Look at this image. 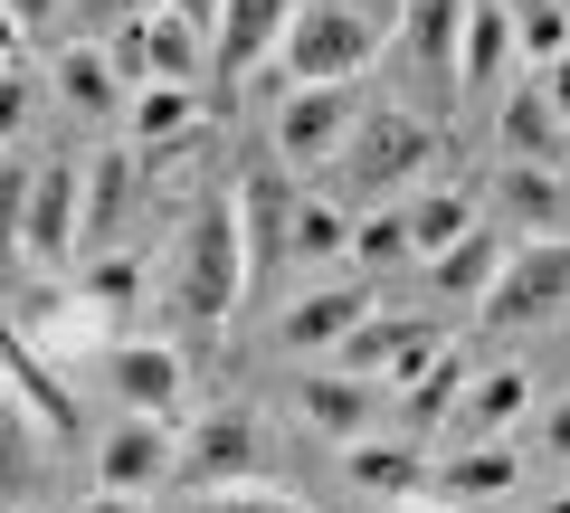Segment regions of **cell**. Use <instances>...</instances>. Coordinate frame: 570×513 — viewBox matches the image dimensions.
Segmentation results:
<instances>
[{
  "label": "cell",
  "mask_w": 570,
  "mask_h": 513,
  "mask_svg": "<svg viewBox=\"0 0 570 513\" xmlns=\"http://www.w3.org/2000/svg\"><path fill=\"white\" fill-rule=\"evenodd\" d=\"M257 267H247V228H238V200H200L181 228H171V257H163V295L190 333H219L228 314L247 305Z\"/></svg>",
  "instance_id": "cell-1"
},
{
  "label": "cell",
  "mask_w": 570,
  "mask_h": 513,
  "mask_svg": "<svg viewBox=\"0 0 570 513\" xmlns=\"http://www.w3.org/2000/svg\"><path fill=\"white\" fill-rule=\"evenodd\" d=\"M400 20L409 0H295L285 20V48H276V96L285 86H333V77H362L381 48H400Z\"/></svg>",
  "instance_id": "cell-2"
},
{
  "label": "cell",
  "mask_w": 570,
  "mask_h": 513,
  "mask_svg": "<svg viewBox=\"0 0 570 513\" xmlns=\"http://www.w3.org/2000/svg\"><path fill=\"white\" fill-rule=\"evenodd\" d=\"M333 171H343L352 209H390V200H409V190L448 181V134H438L428 115H409V105H371Z\"/></svg>",
  "instance_id": "cell-3"
},
{
  "label": "cell",
  "mask_w": 570,
  "mask_h": 513,
  "mask_svg": "<svg viewBox=\"0 0 570 513\" xmlns=\"http://www.w3.org/2000/svg\"><path fill=\"white\" fill-rule=\"evenodd\" d=\"M10 238H20V267H77L86 257V162H39L20 190V219H10Z\"/></svg>",
  "instance_id": "cell-4"
},
{
  "label": "cell",
  "mask_w": 570,
  "mask_h": 513,
  "mask_svg": "<svg viewBox=\"0 0 570 513\" xmlns=\"http://www.w3.org/2000/svg\"><path fill=\"white\" fill-rule=\"evenodd\" d=\"M238 485H276V447L247 410H209L200 428L181 437V494H238Z\"/></svg>",
  "instance_id": "cell-5"
},
{
  "label": "cell",
  "mask_w": 570,
  "mask_h": 513,
  "mask_svg": "<svg viewBox=\"0 0 570 513\" xmlns=\"http://www.w3.org/2000/svg\"><path fill=\"white\" fill-rule=\"evenodd\" d=\"M561 305H570V238H513V257L494 276V295L475 305V324L485 333H532Z\"/></svg>",
  "instance_id": "cell-6"
},
{
  "label": "cell",
  "mask_w": 570,
  "mask_h": 513,
  "mask_svg": "<svg viewBox=\"0 0 570 513\" xmlns=\"http://www.w3.org/2000/svg\"><path fill=\"white\" fill-rule=\"evenodd\" d=\"M362 86L333 77V86H285L276 96V152L285 162H343V144L362 134Z\"/></svg>",
  "instance_id": "cell-7"
},
{
  "label": "cell",
  "mask_w": 570,
  "mask_h": 513,
  "mask_svg": "<svg viewBox=\"0 0 570 513\" xmlns=\"http://www.w3.org/2000/svg\"><path fill=\"white\" fill-rule=\"evenodd\" d=\"M228 200H238V228H247V267H257V286H266V276H285V257H295V219H305L295 162H247Z\"/></svg>",
  "instance_id": "cell-8"
},
{
  "label": "cell",
  "mask_w": 570,
  "mask_h": 513,
  "mask_svg": "<svg viewBox=\"0 0 570 513\" xmlns=\"http://www.w3.org/2000/svg\"><path fill=\"white\" fill-rule=\"evenodd\" d=\"M10 333L39 343L48 362H77V352L105 343V305L86 286H10Z\"/></svg>",
  "instance_id": "cell-9"
},
{
  "label": "cell",
  "mask_w": 570,
  "mask_h": 513,
  "mask_svg": "<svg viewBox=\"0 0 570 513\" xmlns=\"http://www.w3.org/2000/svg\"><path fill=\"white\" fill-rule=\"evenodd\" d=\"M96 485H115V494L181 485V437H171V418H142V410H124L115 428L96 437Z\"/></svg>",
  "instance_id": "cell-10"
},
{
  "label": "cell",
  "mask_w": 570,
  "mask_h": 513,
  "mask_svg": "<svg viewBox=\"0 0 570 513\" xmlns=\"http://www.w3.org/2000/svg\"><path fill=\"white\" fill-rule=\"evenodd\" d=\"M371 314H381L371 305V276H333V286H305L295 305L276 314V343L285 352H343Z\"/></svg>",
  "instance_id": "cell-11"
},
{
  "label": "cell",
  "mask_w": 570,
  "mask_h": 513,
  "mask_svg": "<svg viewBox=\"0 0 570 513\" xmlns=\"http://www.w3.org/2000/svg\"><path fill=\"white\" fill-rule=\"evenodd\" d=\"M466 20H475V0H409V20H400V58L409 77H428L438 96H466Z\"/></svg>",
  "instance_id": "cell-12"
},
{
  "label": "cell",
  "mask_w": 570,
  "mask_h": 513,
  "mask_svg": "<svg viewBox=\"0 0 570 513\" xmlns=\"http://www.w3.org/2000/svg\"><path fill=\"white\" fill-rule=\"evenodd\" d=\"M381 399H390V381H362V371H314V381H295V410H305V428L314 437H333V447H362L371 428H381Z\"/></svg>",
  "instance_id": "cell-13"
},
{
  "label": "cell",
  "mask_w": 570,
  "mask_h": 513,
  "mask_svg": "<svg viewBox=\"0 0 570 513\" xmlns=\"http://www.w3.org/2000/svg\"><path fill=\"white\" fill-rule=\"evenodd\" d=\"M58 371H67V362H48L39 343H20V333H10V410L39 418L48 447H77V437H86V410H77V391H67Z\"/></svg>",
  "instance_id": "cell-14"
},
{
  "label": "cell",
  "mask_w": 570,
  "mask_h": 513,
  "mask_svg": "<svg viewBox=\"0 0 570 513\" xmlns=\"http://www.w3.org/2000/svg\"><path fill=\"white\" fill-rule=\"evenodd\" d=\"M438 343H448L438 324H409V314H371V324L352 333V343L333 352V362H343V371H362V381H390V391H400V381H409V371H419Z\"/></svg>",
  "instance_id": "cell-15"
},
{
  "label": "cell",
  "mask_w": 570,
  "mask_h": 513,
  "mask_svg": "<svg viewBox=\"0 0 570 513\" xmlns=\"http://www.w3.org/2000/svg\"><path fill=\"white\" fill-rule=\"evenodd\" d=\"M513 238H570V162H504L494 181Z\"/></svg>",
  "instance_id": "cell-16"
},
{
  "label": "cell",
  "mask_w": 570,
  "mask_h": 513,
  "mask_svg": "<svg viewBox=\"0 0 570 513\" xmlns=\"http://www.w3.org/2000/svg\"><path fill=\"white\" fill-rule=\"evenodd\" d=\"M494 144H504V162H570V115L542 96V77L494 105Z\"/></svg>",
  "instance_id": "cell-17"
},
{
  "label": "cell",
  "mask_w": 570,
  "mask_h": 513,
  "mask_svg": "<svg viewBox=\"0 0 570 513\" xmlns=\"http://www.w3.org/2000/svg\"><path fill=\"white\" fill-rule=\"evenodd\" d=\"M48 86H58V105H67V115H134V77H124V67H115V48H58V67H48Z\"/></svg>",
  "instance_id": "cell-18"
},
{
  "label": "cell",
  "mask_w": 570,
  "mask_h": 513,
  "mask_svg": "<svg viewBox=\"0 0 570 513\" xmlns=\"http://www.w3.org/2000/svg\"><path fill=\"white\" fill-rule=\"evenodd\" d=\"M181 381H190L181 343H115V399H124V410L171 418V410H181Z\"/></svg>",
  "instance_id": "cell-19"
},
{
  "label": "cell",
  "mask_w": 570,
  "mask_h": 513,
  "mask_svg": "<svg viewBox=\"0 0 570 513\" xmlns=\"http://www.w3.org/2000/svg\"><path fill=\"white\" fill-rule=\"evenodd\" d=\"M504 257H513V228H485V219H475L448 257H428V276H438V295H448V305H485L494 276H504Z\"/></svg>",
  "instance_id": "cell-20"
},
{
  "label": "cell",
  "mask_w": 570,
  "mask_h": 513,
  "mask_svg": "<svg viewBox=\"0 0 570 513\" xmlns=\"http://www.w3.org/2000/svg\"><path fill=\"white\" fill-rule=\"evenodd\" d=\"M285 20H295V0H228V10H219V77L276 67V48H285Z\"/></svg>",
  "instance_id": "cell-21"
},
{
  "label": "cell",
  "mask_w": 570,
  "mask_h": 513,
  "mask_svg": "<svg viewBox=\"0 0 570 513\" xmlns=\"http://www.w3.org/2000/svg\"><path fill=\"white\" fill-rule=\"evenodd\" d=\"M142 58H153V86H200L219 67V39H209L190 10H153L142 20Z\"/></svg>",
  "instance_id": "cell-22"
},
{
  "label": "cell",
  "mask_w": 570,
  "mask_h": 513,
  "mask_svg": "<svg viewBox=\"0 0 570 513\" xmlns=\"http://www.w3.org/2000/svg\"><path fill=\"white\" fill-rule=\"evenodd\" d=\"M134 190H142V162H134L124 144H115V152H86V257L124 238V219H134Z\"/></svg>",
  "instance_id": "cell-23"
},
{
  "label": "cell",
  "mask_w": 570,
  "mask_h": 513,
  "mask_svg": "<svg viewBox=\"0 0 570 513\" xmlns=\"http://www.w3.org/2000/svg\"><path fill=\"white\" fill-rule=\"evenodd\" d=\"M532 399H542V391H532V371L523 362H494V371H475V381H466L456 428H466V437H513L532 418Z\"/></svg>",
  "instance_id": "cell-24"
},
{
  "label": "cell",
  "mask_w": 570,
  "mask_h": 513,
  "mask_svg": "<svg viewBox=\"0 0 570 513\" xmlns=\"http://www.w3.org/2000/svg\"><path fill=\"white\" fill-rule=\"evenodd\" d=\"M513 485H523L513 437H466V456H438V494H456V504H494Z\"/></svg>",
  "instance_id": "cell-25"
},
{
  "label": "cell",
  "mask_w": 570,
  "mask_h": 513,
  "mask_svg": "<svg viewBox=\"0 0 570 513\" xmlns=\"http://www.w3.org/2000/svg\"><path fill=\"white\" fill-rule=\"evenodd\" d=\"M466 381H475V371H466V352H456V343H438V352H428V362L400 381V410H409V428H448V418L466 410Z\"/></svg>",
  "instance_id": "cell-26"
},
{
  "label": "cell",
  "mask_w": 570,
  "mask_h": 513,
  "mask_svg": "<svg viewBox=\"0 0 570 513\" xmlns=\"http://www.w3.org/2000/svg\"><path fill=\"white\" fill-rule=\"evenodd\" d=\"M352 485L381 494V504H400V494H428V485H438V466H428L409 437H362V447H352Z\"/></svg>",
  "instance_id": "cell-27"
},
{
  "label": "cell",
  "mask_w": 570,
  "mask_h": 513,
  "mask_svg": "<svg viewBox=\"0 0 570 513\" xmlns=\"http://www.w3.org/2000/svg\"><path fill=\"white\" fill-rule=\"evenodd\" d=\"M466 228H475V190H466V181H428V190H409V238H419V267H428V257H448Z\"/></svg>",
  "instance_id": "cell-28"
},
{
  "label": "cell",
  "mask_w": 570,
  "mask_h": 513,
  "mask_svg": "<svg viewBox=\"0 0 570 513\" xmlns=\"http://www.w3.org/2000/svg\"><path fill=\"white\" fill-rule=\"evenodd\" d=\"M513 58H523V39H513V10L504 0H475V20H466V96H485V86L513 77Z\"/></svg>",
  "instance_id": "cell-29"
},
{
  "label": "cell",
  "mask_w": 570,
  "mask_h": 513,
  "mask_svg": "<svg viewBox=\"0 0 570 513\" xmlns=\"http://www.w3.org/2000/svg\"><path fill=\"white\" fill-rule=\"evenodd\" d=\"M352 200H305L295 219V267H352Z\"/></svg>",
  "instance_id": "cell-30"
},
{
  "label": "cell",
  "mask_w": 570,
  "mask_h": 513,
  "mask_svg": "<svg viewBox=\"0 0 570 513\" xmlns=\"http://www.w3.org/2000/svg\"><path fill=\"white\" fill-rule=\"evenodd\" d=\"M39 96L48 77L29 67V39H10V77H0V144L10 152H29V134H39Z\"/></svg>",
  "instance_id": "cell-31"
},
{
  "label": "cell",
  "mask_w": 570,
  "mask_h": 513,
  "mask_svg": "<svg viewBox=\"0 0 570 513\" xmlns=\"http://www.w3.org/2000/svg\"><path fill=\"white\" fill-rule=\"evenodd\" d=\"M77 286L96 295L105 314H124V305H142V295H153V267H142V257H124V247H96V257H77Z\"/></svg>",
  "instance_id": "cell-32"
},
{
  "label": "cell",
  "mask_w": 570,
  "mask_h": 513,
  "mask_svg": "<svg viewBox=\"0 0 570 513\" xmlns=\"http://www.w3.org/2000/svg\"><path fill=\"white\" fill-rule=\"evenodd\" d=\"M190 124H200V96H190V86H134V152L171 144Z\"/></svg>",
  "instance_id": "cell-33"
},
{
  "label": "cell",
  "mask_w": 570,
  "mask_h": 513,
  "mask_svg": "<svg viewBox=\"0 0 570 513\" xmlns=\"http://www.w3.org/2000/svg\"><path fill=\"white\" fill-rule=\"evenodd\" d=\"M400 257H419V238H409V200L390 209H362V228H352V267H400Z\"/></svg>",
  "instance_id": "cell-34"
},
{
  "label": "cell",
  "mask_w": 570,
  "mask_h": 513,
  "mask_svg": "<svg viewBox=\"0 0 570 513\" xmlns=\"http://www.w3.org/2000/svg\"><path fill=\"white\" fill-rule=\"evenodd\" d=\"M513 39H523L532 67L570 58V10H561V0H513Z\"/></svg>",
  "instance_id": "cell-35"
},
{
  "label": "cell",
  "mask_w": 570,
  "mask_h": 513,
  "mask_svg": "<svg viewBox=\"0 0 570 513\" xmlns=\"http://www.w3.org/2000/svg\"><path fill=\"white\" fill-rule=\"evenodd\" d=\"M190 513H314L305 494H285V485H238V494H200Z\"/></svg>",
  "instance_id": "cell-36"
},
{
  "label": "cell",
  "mask_w": 570,
  "mask_h": 513,
  "mask_svg": "<svg viewBox=\"0 0 570 513\" xmlns=\"http://www.w3.org/2000/svg\"><path fill=\"white\" fill-rule=\"evenodd\" d=\"M58 10H67V0H10V39H39Z\"/></svg>",
  "instance_id": "cell-37"
},
{
  "label": "cell",
  "mask_w": 570,
  "mask_h": 513,
  "mask_svg": "<svg viewBox=\"0 0 570 513\" xmlns=\"http://www.w3.org/2000/svg\"><path fill=\"white\" fill-rule=\"evenodd\" d=\"M542 456H561V466H570V399L542 418Z\"/></svg>",
  "instance_id": "cell-38"
},
{
  "label": "cell",
  "mask_w": 570,
  "mask_h": 513,
  "mask_svg": "<svg viewBox=\"0 0 570 513\" xmlns=\"http://www.w3.org/2000/svg\"><path fill=\"white\" fill-rule=\"evenodd\" d=\"M390 513H466V504H456V494H438V485H428V494H400V504H390Z\"/></svg>",
  "instance_id": "cell-39"
},
{
  "label": "cell",
  "mask_w": 570,
  "mask_h": 513,
  "mask_svg": "<svg viewBox=\"0 0 570 513\" xmlns=\"http://www.w3.org/2000/svg\"><path fill=\"white\" fill-rule=\"evenodd\" d=\"M532 77H542V96H551V105H561V115H570V58H551V67H532Z\"/></svg>",
  "instance_id": "cell-40"
},
{
  "label": "cell",
  "mask_w": 570,
  "mask_h": 513,
  "mask_svg": "<svg viewBox=\"0 0 570 513\" xmlns=\"http://www.w3.org/2000/svg\"><path fill=\"white\" fill-rule=\"evenodd\" d=\"M77 513H142V494H115V485H96V494H86Z\"/></svg>",
  "instance_id": "cell-41"
},
{
  "label": "cell",
  "mask_w": 570,
  "mask_h": 513,
  "mask_svg": "<svg viewBox=\"0 0 570 513\" xmlns=\"http://www.w3.org/2000/svg\"><path fill=\"white\" fill-rule=\"evenodd\" d=\"M171 10H190V20H200L209 39H219V10H228V0H171Z\"/></svg>",
  "instance_id": "cell-42"
},
{
  "label": "cell",
  "mask_w": 570,
  "mask_h": 513,
  "mask_svg": "<svg viewBox=\"0 0 570 513\" xmlns=\"http://www.w3.org/2000/svg\"><path fill=\"white\" fill-rule=\"evenodd\" d=\"M105 10H134V20H153V10H171V0H105Z\"/></svg>",
  "instance_id": "cell-43"
},
{
  "label": "cell",
  "mask_w": 570,
  "mask_h": 513,
  "mask_svg": "<svg viewBox=\"0 0 570 513\" xmlns=\"http://www.w3.org/2000/svg\"><path fill=\"white\" fill-rule=\"evenodd\" d=\"M532 513H570V494H551V504H532Z\"/></svg>",
  "instance_id": "cell-44"
},
{
  "label": "cell",
  "mask_w": 570,
  "mask_h": 513,
  "mask_svg": "<svg viewBox=\"0 0 570 513\" xmlns=\"http://www.w3.org/2000/svg\"><path fill=\"white\" fill-rule=\"evenodd\" d=\"M10 513H29V504H10Z\"/></svg>",
  "instance_id": "cell-45"
},
{
  "label": "cell",
  "mask_w": 570,
  "mask_h": 513,
  "mask_svg": "<svg viewBox=\"0 0 570 513\" xmlns=\"http://www.w3.org/2000/svg\"><path fill=\"white\" fill-rule=\"evenodd\" d=\"M561 10H570V0H561Z\"/></svg>",
  "instance_id": "cell-46"
}]
</instances>
